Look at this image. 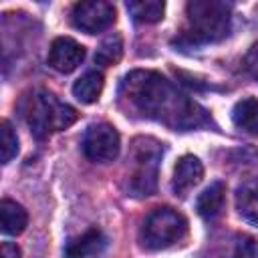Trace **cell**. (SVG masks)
Returning a JSON list of instances; mask_svg holds the SVG:
<instances>
[{
	"label": "cell",
	"instance_id": "obj_1",
	"mask_svg": "<svg viewBox=\"0 0 258 258\" xmlns=\"http://www.w3.org/2000/svg\"><path fill=\"white\" fill-rule=\"evenodd\" d=\"M117 101L127 117L149 119L173 131H191L212 125L202 105L155 71L139 69L127 73L119 83Z\"/></svg>",
	"mask_w": 258,
	"mask_h": 258
},
{
	"label": "cell",
	"instance_id": "obj_2",
	"mask_svg": "<svg viewBox=\"0 0 258 258\" xmlns=\"http://www.w3.org/2000/svg\"><path fill=\"white\" fill-rule=\"evenodd\" d=\"M187 24L179 38V44L202 46L220 42L230 34L232 4L220 0H194L185 6Z\"/></svg>",
	"mask_w": 258,
	"mask_h": 258
},
{
	"label": "cell",
	"instance_id": "obj_3",
	"mask_svg": "<svg viewBox=\"0 0 258 258\" xmlns=\"http://www.w3.org/2000/svg\"><path fill=\"white\" fill-rule=\"evenodd\" d=\"M22 115L36 139H46L48 135L71 127L79 117L71 105L48 91H34L24 97Z\"/></svg>",
	"mask_w": 258,
	"mask_h": 258
},
{
	"label": "cell",
	"instance_id": "obj_4",
	"mask_svg": "<svg viewBox=\"0 0 258 258\" xmlns=\"http://www.w3.org/2000/svg\"><path fill=\"white\" fill-rule=\"evenodd\" d=\"M163 143L153 137H137L131 143V161L133 171L129 177L127 191L133 198H147L153 196L157 189V173L159 163L163 157Z\"/></svg>",
	"mask_w": 258,
	"mask_h": 258
},
{
	"label": "cell",
	"instance_id": "obj_5",
	"mask_svg": "<svg viewBox=\"0 0 258 258\" xmlns=\"http://www.w3.org/2000/svg\"><path fill=\"white\" fill-rule=\"evenodd\" d=\"M187 236V220L173 208H155L139 230V242L145 250L157 252L179 244Z\"/></svg>",
	"mask_w": 258,
	"mask_h": 258
},
{
	"label": "cell",
	"instance_id": "obj_6",
	"mask_svg": "<svg viewBox=\"0 0 258 258\" xmlns=\"http://www.w3.org/2000/svg\"><path fill=\"white\" fill-rule=\"evenodd\" d=\"M81 147H83V153L87 159H91L95 163H111L119 155L121 139L113 125L93 123L87 127Z\"/></svg>",
	"mask_w": 258,
	"mask_h": 258
},
{
	"label": "cell",
	"instance_id": "obj_7",
	"mask_svg": "<svg viewBox=\"0 0 258 258\" xmlns=\"http://www.w3.org/2000/svg\"><path fill=\"white\" fill-rule=\"evenodd\" d=\"M71 22L75 28L87 32V34H97L113 26L115 22V6L105 0H87V2H77L71 10Z\"/></svg>",
	"mask_w": 258,
	"mask_h": 258
},
{
	"label": "cell",
	"instance_id": "obj_8",
	"mask_svg": "<svg viewBox=\"0 0 258 258\" xmlns=\"http://www.w3.org/2000/svg\"><path fill=\"white\" fill-rule=\"evenodd\" d=\"M85 46L79 44L75 38L71 36H58L52 40L50 48H48V67L54 69L56 73H62V75H69L73 73L75 69H79V64L85 60Z\"/></svg>",
	"mask_w": 258,
	"mask_h": 258
},
{
	"label": "cell",
	"instance_id": "obj_9",
	"mask_svg": "<svg viewBox=\"0 0 258 258\" xmlns=\"http://www.w3.org/2000/svg\"><path fill=\"white\" fill-rule=\"evenodd\" d=\"M109 240L99 228H91L64 244V258H99Z\"/></svg>",
	"mask_w": 258,
	"mask_h": 258
},
{
	"label": "cell",
	"instance_id": "obj_10",
	"mask_svg": "<svg viewBox=\"0 0 258 258\" xmlns=\"http://www.w3.org/2000/svg\"><path fill=\"white\" fill-rule=\"evenodd\" d=\"M204 177V165L196 155H183L175 163L171 189L175 196H185L191 187H196Z\"/></svg>",
	"mask_w": 258,
	"mask_h": 258
},
{
	"label": "cell",
	"instance_id": "obj_11",
	"mask_svg": "<svg viewBox=\"0 0 258 258\" xmlns=\"http://www.w3.org/2000/svg\"><path fill=\"white\" fill-rule=\"evenodd\" d=\"M226 204V183L224 181H214L210 183L196 200V212L204 220H216Z\"/></svg>",
	"mask_w": 258,
	"mask_h": 258
},
{
	"label": "cell",
	"instance_id": "obj_12",
	"mask_svg": "<svg viewBox=\"0 0 258 258\" xmlns=\"http://www.w3.org/2000/svg\"><path fill=\"white\" fill-rule=\"evenodd\" d=\"M236 208H238V214L246 222L258 226V177L248 179L238 187Z\"/></svg>",
	"mask_w": 258,
	"mask_h": 258
},
{
	"label": "cell",
	"instance_id": "obj_13",
	"mask_svg": "<svg viewBox=\"0 0 258 258\" xmlns=\"http://www.w3.org/2000/svg\"><path fill=\"white\" fill-rule=\"evenodd\" d=\"M232 121L240 131L258 137V99L254 97L240 99L232 109Z\"/></svg>",
	"mask_w": 258,
	"mask_h": 258
},
{
	"label": "cell",
	"instance_id": "obj_14",
	"mask_svg": "<svg viewBox=\"0 0 258 258\" xmlns=\"http://www.w3.org/2000/svg\"><path fill=\"white\" fill-rule=\"evenodd\" d=\"M0 222H2V232L6 236H18L26 230L28 214L20 204H16L12 200H2V204H0Z\"/></svg>",
	"mask_w": 258,
	"mask_h": 258
},
{
	"label": "cell",
	"instance_id": "obj_15",
	"mask_svg": "<svg viewBox=\"0 0 258 258\" xmlns=\"http://www.w3.org/2000/svg\"><path fill=\"white\" fill-rule=\"evenodd\" d=\"M103 85H105V79H103V73L99 71H87L83 77H79L73 85V95L85 103V105H91L95 103L101 93H103Z\"/></svg>",
	"mask_w": 258,
	"mask_h": 258
},
{
	"label": "cell",
	"instance_id": "obj_16",
	"mask_svg": "<svg viewBox=\"0 0 258 258\" xmlns=\"http://www.w3.org/2000/svg\"><path fill=\"white\" fill-rule=\"evenodd\" d=\"M127 12L131 14V18L135 22H141V24H153V22H159L163 18V12H165V4L159 2V0H141V2H127Z\"/></svg>",
	"mask_w": 258,
	"mask_h": 258
},
{
	"label": "cell",
	"instance_id": "obj_17",
	"mask_svg": "<svg viewBox=\"0 0 258 258\" xmlns=\"http://www.w3.org/2000/svg\"><path fill=\"white\" fill-rule=\"evenodd\" d=\"M121 56H123V40L119 34H111L99 44L95 52V62L103 67H113L121 60Z\"/></svg>",
	"mask_w": 258,
	"mask_h": 258
},
{
	"label": "cell",
	"instance_id": "obj_18",
	"mask_svg": "<svg viewBox=\"0 0 258 258\" xmlns=\"http://www.w3.org/2000/svg\"><path fill=\"white\" fill-rule=\"evenodd\" d=\"M0 151H2V163H10L18 153V137L8 121H2L0 129Z\"/></svg>",
	"mask_w": 258,
	"mask_h": 258
},
{
	"label": "cell",
	"instance_id": "obj_19",
	"mask_svg": "<svg viewBox=\"0 0 258 258\" xmlns=\"http://www.w3.org/2000/svg\"><path fill=\"white\" fill-rule=\"evenodd\" d=\"M238 258H258V240L250 236H240L236 242Z\"/></svg>",
	"mask_w": 258,
	"mask_h": 258
},
{
	"label": "cell",
	"instance_id": "obj_20",
	"mask_svg": "<svg viewBox=\"0 0 258 258\" xmlns=\"http://www.w3.org/2000/svg\"><path fill=\"white\" fill-rule=\"evenodd\" d=\"M244 67H246L248 75H250L254 81H258V42L252 44V48L248 50V54H246V58H244Z\"/></svg>",
	"mask_w": 258,
	"mask_h": 258
},
{
	"label": "cell",
	"instance_id": "obj_21",
	"mask_svg": "<svg viewBox=\"0 0 258 258\" xmlns=\"http://www.w3.org/2000/svg\"><path fill=\"white\" fill-rule=\"evenodd\" d=\"M2 258H20V250L16 244H10V242H4L2 244Z\"/></svg>",
	"mask_w": 258,
	"mask_h": 258
}]
</instances>
